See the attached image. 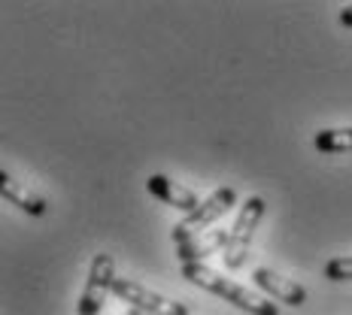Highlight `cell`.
I'll use <instances>...</instances> for the list:
<instances>
[{"instance_id":"6da1fadb","label":"cell","mask_w":352,"mask_h":315,"mask_svg":"<svg viewBox=\"0 0 352 315\" xmlns=\"http://www.w3.org/2000/svg\"><path fill=\"white\" fill-rule=\"evenodd\" d=\"M182 279H188L192 285H197V288L210 291V294L228 300L231 306H237V310H243L249 315H280V310H276V303L270 297L252 294L249 288L225 279L222 273H216L207 264H182Z\"/></svg>"},{"instance_id":"7a4b0ae2","label":"cell","mask_w":352,"mask_h":315,"mask_svg":"<svg viewBox=\"0 0 352 315\" xmlns=\"http://www.w3.org/2000/svg\"><path fill=\"white\" fill-rule=\"evenodd\" d=\"M234 203H237V191H234V188H216V191H212L195 212L182 215L179 222L173 224V231H170L173 243L179 246V243H188V240L201 237V233H207V228L212 222H219L222 215H228V209L234 207Z\"/></svg>"},{"instance_id":"3957f363","label":"cell","mask_w":352,"mask_h":315,"mask_svg":"<svg viewBox=\"0 0 352 315\" xmlns=\"http://www.w3.org/2000/svg\"><path fill=\"white\" fill-rule=\"evenodd\" d=\"M264 215V200L261 197H246L243 207H240L237 218L228 228V246L222 252V261L228 270H240L246 264V255L252 248V237H255V228H258Z\"/></svg>"},{"instance_id":"277c9868","label":"cell","mask_w":352,"mask_h":315,"mask_svg":"<svg viewBox=\"0 0 352 315\" xmlns=\"http://www.w3.org/2000/svg\"><path fill=\"white\" fill-rule=\"evenodd\" d=\"M113 285H116V258L107 252L94 255L91 267H88L85 288L76 303V315H100L107 297L113 294Z\"/></svg>"},{"instance_id":"5b68a950","label":"cell","mask_w":352,"mask_h":315,"mask_svg":"<svg viewBox=\"0 0 352 315\" xmlns=\"http://www.w3.org/2000/svg\"><path fill=\"white\" fill-rule=\"evenodd\" d=\"M113 294L122 303H128L134 312H143V315H188L186 303H176V300L164 294H155L152 288H146V285L134 279H116Z\"/></svg>"},{"instance_id":"8992f818","label":"cell","mask_w":352,"mask_h":315,"mask_svg":"<svg viewBox=\"0 0 352 315\" xmlns=\"http://www.w3.org/2000/svg\"><path fill=\"white\" fill-rule=\"evenodd\" d=\"M252 282L267 294L270 300H280V303H289V306H304L307 303V288L295 279H285L276 270L270 267H258L252 273Z\"/></svg>"},{"instance_id":"52a82bcc","label":"cell","mask_w":352,"mask_h":315,"mask_svg":"<svg viewBox=\"0 0 352 315\" xmlns=\"http://www.w3.org/2000/svg\"><path fill=\"white\" fill-rule=\"evenodd\" d=\"M146 191H149L152 197H158L161 203H167V207L179 209L182 215H188V212H195L197 207H201V200L195 197V191H188V188H182L179 182L167 179V176H149L146 179Z\"/></svg>"},{"instance_id":"ba28073f","label":"cell","mask_w":352,"mask_h":315,"mask_svg":"<svg viewBox=\"0 0 352 315\" xmlns=\"http://www.w3.org/2000/svg\"><path fill=\"white\" fill-rule=\"evenodd\" d=\"M225 246H228V231L212 228L207 233H201V237L188 240V243L176 246V258H179V264H204L210 255L225 252Z\"/></svg>"},{"instance_id":"9c48e42d","label":"cell","mask_w":352,"mask_h":315,"mask_svg":"<svg viewBox=\"0 0 352 315\" xmlns=\"http://www.w3.org/2000/svg\"><path fill=\"white\" fill-rule=\"evenodd\" d=\"M0 194H3V200L10 203V207H19L21 212H28V215H43V212H46V200H43L40 194L28 191L21 182L10 179L6 173H0Z\"/></svg>"},{"instance_id":"30bf717a","label":"cell","mask_w":352,"mask_h":315,"mask_svg":"<svg viewBox=\"0 0 352 315\" xmlns=\"http://www.w3.org/2000/svg\"><path fill=\"white\" fill-rule=\"evenodd\" d=\"M316 149L325 155H337V152H352V128H328L316 134Z\"/></svg>"},{"instance_id":"8fae6325","label":"cell","mask_w":352,"mask_h":315,"mask_svg":"<svg viewBox=\"0 0 352 315\" xmlns=\"http://www.w3.org/2000/svg\"><path fill=\"white\" fill-rule=\"evenodd\" d=\"M325 279L328 282H349L352 279V255L346 258H331L325 264Z\"/></svg>"},{"instance_id":"7c38bea8","label":"cell","mask_w":352,"mask_h":315,"mask_svg":"<svg viewBox=\"0 0 352 315\" xmlns=\"http://www.w3.org/2000/svg\"><path fill=\"white\" fill-rule=\"evenodd\" d=\"M340 25L352 27V6H343V10H340Z\"/></svg>"}]
</instances>
